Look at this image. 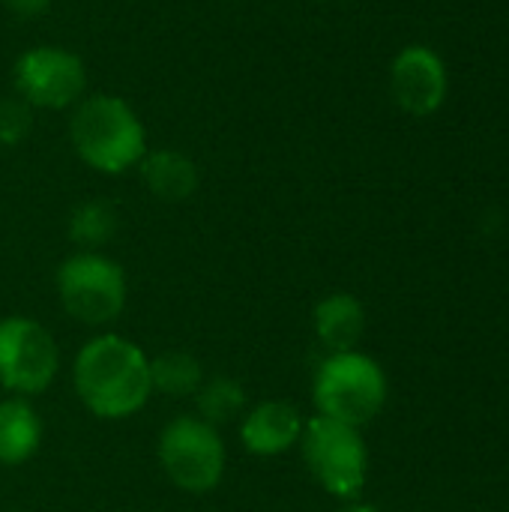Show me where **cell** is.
<instances>
[{
    "label": "cell",
    "instance_id": "cell-1",
    "mask_svg": "<svg viewBox=\"0 0 509 512\" xmlns=\"http://www.w3.org/2000/svg\"><path fill=\"white\" fill-rule=\"evenodd\" d=\"M72 387L78 402L99 420L135 417L153 396L150 357L120 333H99L75 354Z\"/></svg>",
    "mask_w": 509,
    "mask_h": 512
},
{
    "label": "cell",
    "instance_id": "cell-2",
    "mask_svg": "<svg viewBox=\"0 0 509 512\" xmlns=\"http://www.w3.org/2000/svg\"><path fill=\"white\" fill-rule=\"evenodd\" d=\"M75 156L99 174H123L147 156V129L135 108L111 93L84 96L69 117Z\"/></svg>",
    "mask_w": 509,
    "mask_h": 512
},
{
    "label": "cell",
    "instance_id": "cell-3",
    "mask_svg": "<svg viewBox=\"0 0 509 512\" xmlns=\"http://www.w3.org/2000/svg\"><path fill=\"white\" fill-rule=\"evenodd\" d=\"M312 402L318 417L363 429L387 405V375L363 351L327 354L312 381Z\"/></svg>",
    "mask_w": 509,
    "mask_h": 512
},
{
    "label": "cell",
    "instance_id": "cell-4",
    "mask_svg": "<svg viewBox=\"0 0 509 512\" xmlns=\"http://www.w3.org/2000/svg\"><path fill=\"white\" fill-rule=\"evenodd\" d=\"M63 312L84 327L114 324L129 297L123 267L102 252H72L54 276Z\"/></svg>",
    "mask_w": 509,
    "mask_h": 512
},
{
    "label": "cell",
    "instance_id": "cell-5",
    "mask_svg": "<svg viewBox=\"0 0 509 512\" xmlns=\"http://www.w3.org/2000/svg\"><path fill=\"white\" fill-rule=\"evenodd\" d=\"M156 456L171 486L186 495H210L219 489L228 465V450L219 429L195 414L174 417L162 429Z\"/></svg>",
    "mask_w": 509,
    "mask_h": 512
},
{
    "label": "cell",
    "instance_id": "cell-6",
    "mask_svg": "<svg viewBox=\"0 0 509 512\" xmlns=\"http://www.w3.org/2000/svg\"><path fill=\"white\" fill-rule=\"evenodd\" d=\"M297 447L303 450V462L324 492L342 501L360 498L369 480V450L360 429L327 417H312L306 420Z\"/></svg>",
    "mask_w": 509,
    "mask_h": 512
},
{
    "label": "cell",
    "instance_id": "cell-7",
    "mask_svg": "<svg viewBox=\"0 0 509 512\" xmlns=\"http://www.w3.org/2000/svg\"><path fill=\"white\" fill-rule=\"evenodd\" d=\"M60 369V351L45 324L27 315L0 318V387L30 399L45 393Z\"/></svg>",
    "mask_w": 509,
    "mask_h": 512
},
{
    "label": "cell",
    "instance_id": "cell-8",
    "mask_svg": "<svg viewBox=\"0 0 509 512\" xmlns=\"http://www.w3.org/2000/svg\"><path fill=\"white\" fill-rule=\"evenodd\" d=\"M15 96L30 108L63 111L75 108L87 90V66L84 60L60 45H36L18 54L12 66Z\"/></svg>",
    "mask_w": 509,
    "mask_h": 512
},
{
    "label": "cell",
    "instance_id": "cell-9",
    "mask_svg": "<svg viewBox=\"0 0 509 512\" xmlns=\"http://www.w3.org/2000/svg\"><path fill=\"white\" fill-rule=\"evenodd\" d=\"M447 66L426 45H408L390 66V93L396 105L414 117L435 114L447 99Z\"/></svg>",
    "mask_w": 509,
    "mask_h": 512
},
{
    "label": "cell",
    "instance_id": "cell-10",
    "mask_svg": "<svg viewBox=\"0 0 509 512\" xmlns=\"http://www.w3.org/2000/svg\"><path fill=\"white\" fill-rule=\"evenodd\" d=\"M303 426H306V420L300 417V411L291 402L267 399L243 414L240 441L252 456L273 459L300 444Z\"/></svg>",
    "mask_w": 509,
    "mask_h": 512
},
{
    "label": "cell",
    "instance_id": "cell-11",
    "mask_svg": "<svg viewBox=\"0 0 509 512\" xmlns=\"http://www.w3.org/2000/svg\"><path fill=\"white\" fill-rule=\"evenodd\" d=\"M312 324H315L318 342L330 354L357 351V345L366 333V309L354 294H345V291L327 294L324 300H318V306L312 312Z\"/></svg>",
    "mask_w": 509,
    "mask_h": 512
},
{
    "label": "cell",
    "instance_id": "cell-12",
    "mask_svg": "<svg viewBox=\"0 0 509 512\" xmlns=\"http://www.w3.org/2000/svg\"><path fill=\"white\" fill-rule=\"evenodd\" d=\"M138 174L150 195L159 201H186L198 189V165L180 150H147V156L138 162Z\"/></svg>",
    "mask_w": 509,
    "mask_h": 512
},
{
    "label": "cell",
    "instance_id": "cell-13",
    "mask_svg": "<svg viewBox=\"0 0 509 512\" xmlns=\"http://www.w3.org/2000/svg\"><path fill=\"white\" fill-rule=\"evenodd\" d=\"M42 444V420L36 408L21 399L9 396L0 402V465L18 468L27 465Z\"/></svg>",
    "mask_w": 509,
    "mask_h": 512
},
{
    "label": "cell",
    "instance_id": "cell-14",
    "mask_svg": "<svg viewBox=\"0 0 509 512\" xmlns=\"http://www.w3.org/2000/svg\"><path fill=\"white\" fill-rule=\"evenodd\" d=\"M150 384L153 393H162L168 399H189L204 384L201 360L186 351H165L150 360Z\"/></svg>",
    "mask_w": 509,
    "mask_h": 512
},
{
    "label": "cell",
    "instance_id": "cell-15",
    "mask_svg": "<svg viewBox=\"0 0 509 512\" xmlns=\"http://www.w3.org/2000/svg\"><path fill=\"white\" fill-rule=\"evenodd\" d=\"M117 207L105 198H90L81 201L72 213H69V240L78 243L84 252H99L105 243H111V237L117 234Z\"/></svg>",
    "mask_w": 509,
    "mask_h": 512
},
{
    "label": "cell",
    "instance_id": "cell-16",
    "mask_svg": "<svg viewBox=\"0 0 509 512\" xmlns=\"http://www.w3.org/2000/svg\"><path fill=\"white\" fill-rule=\"evenodd\" d=\"M192 399H195L198 417L204 423L216 426V429L222 423H231L234 417H240L243 408H246V390H243V384H237L228 375L204 378V384L198 387V393Z\"/></svg>",
    "mask_w": 509,
    "mask_h": 512
},
{
    "label": "cell",
    "instance_id": "cell-17",
    "mask_svg": "<svg viewBox=\"0 0 509 512\" xmlns=\"http://www.w3.org/2000/svg\"><path fill=\"white\" fill-rule=\"evenodd\" d=\"M30 126H33V108L24 99L18 96L0 99V144L12 147L24 141L30 135Z\"/></svg>",
    "mask_w": 509,
    "mask_h": 512
},
{
    "label": "cell",
    "instance_id": "cell-18",
    "mask_svg": "<svg viewBox=\"0 0 509 512\" xmlns=\"http://www.w3.org/2000/svg\"><path fill=\"white\" fill-rule=\"evenodd\" d=\"M6 3H9V9H12V12H18V15L30 18V15L45 12L51 0H6Z\"/></svg>",
    "mask_w": 509,
    "mask_h": 512
},
{
    "label": "cell",
    "instance_id": "cell-19",
    "mask_svg": "<svg viewBox=\"0 0 509 512\" xmlns=\"http://www.w3.org/2000/svg\"><path fill=\"white\" fill-rule=\"evenodd\" d=\"M342 512H378V510H375L372 504H366V501H357V498H354V501H348V504H345V510Z\"/></svg>",
    "mask_w": 509,
    "mask_h": 512
},
{
    "label": "cell",
    "instance_id": "cell-20",
    "mask_svg": "<svg viewBox=\"0 0 509 512\" xmlns=\"http://www.w3.org/2000/svg\"><path fill=\"white\" fill-rule=\"evenodd\" d=\"M318 3H327V0H318Z\"/></svg>",
    "mask_w": 509,
    "mask_h": 512
}]
</instances>
